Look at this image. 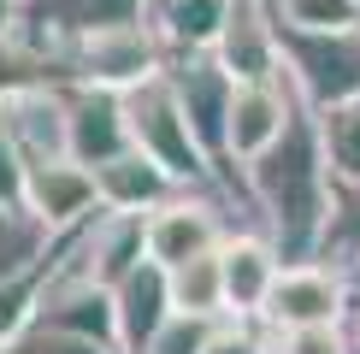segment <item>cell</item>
Wrapping results in <instances>:
<instances>
[{
  "instance_id": "obj_1",
  "label": "cell",
  "mask_w": 360,
  "mask_h": 354,
  "mask_svg": "<svg viewBox=\"0 0 360 354\" xmlns=\"http://www.w3.org/2000/svg\"><path fill=\"white\" fill-rule=\"evenodd\" d=\"M243 189L254 206V230L272 236V248L290 260H319L325 242V218H331V159H325V136H319V118L307 107L290 118V130L266 148L260 159H248Z\"/></svg>"
},
{
  "instance_id": "obj_2",
  "label": "cell",
  "mask_w": 360,
  "mask_h": 354,
  "mask_svg": "<svg viewBox=\"0 0 360 354\" xmlns=\"http://www.w3.org/2000/svg\"><path fill=\"white\" fill-rule=\"evenodd\" d=\"M172 65V48L160 41V29L148 18H124V24H101L77 36L65 48V83H89V88H112L130 95L136 83L160 77Z\"/></svg>"
},
{
  "instance_id": "obj_3",
  "label": "cell",
  "mask_w": 360,
  "mask_h": 354,
  "mask_svg": "<svg viewBox=\"0 0 360 354\" xmlns=\"http://www.w3.org/2000/svg\"><path fill=\"white\" fill-rule=\"evenodd\" d=\"M124 118H130V142H136L148 159H160V166H166L184 189L219 183V166L207 159V148L195 142V130H189L184 107H177L166 71H160V77H148V83H136V88L124 95Z\"/></svg>"
},
{
  "instance_id": "obj_4",
  "label": "cell",
  "mask_w": 360,
  "mask_h": 354,
  "mask_svg": "<svg viewBox=\"0 0 360 354\" xmlns=\"http://www.w3.org/2000/svg\"><path fill=\"white\" fill-rule=\"evenodd\" d=\"M283 36V83L307 112L342 107L360 95V24L349 29H278Z\"/></svg>"
},
{
  "instance_id": "obj_5",
  "label": "cell",
  "mask_w": 360,
  "mask_h": 354,
  "mask_svg": "<svg viewBox=\"0 0 360 354\" xmlns=\"http://www.w3.org/2000/svg\"><path fill=\"white\" fill-rule=\"evenodd\" d=\"M354 295L337 260H290L266 295V331H302V324H349Z\"/></svg>"
},
{
  "instance_id": "obj_6",
  "label": "cell",
  "mask_w": 360,
  "mask_h": 354,
  "mask_svg": "<svg viewBox=\"0 0 360 354\" xmlns=\"http://www.w3.org/2000/svg\"><path fill=\"white\" fill-rule=\"evenodd\" d=\"M166 83H172V95H177V107H184V118H189L195 142H201L207 159L224 171V130H231L236 77L213 59V48H207V53H172Z\"/></svg>"
},
{
  "instance_id": "obj_7",
  "label": "cell",
  "mask_w": 360,
  "mask_h": 354,
  "mask_svg": "<svg viewBox=\"0 0 360 354\" xmlns=\"http://www.w3.org/2000/svg\"><path fill=\"white\" fill-rule=\"evenodd\" d=\"M12 142H18L24 166L41 159H71V83H24L0 95Z\"/></svg>"
},
{
  "instance_id": "obj_8",
  "label": "cell",
  "mask_w": 360,
  "mask_h": 354,
  "mask_svg": "<svg viewBox=\"0 0 360 354\" xmlns=\"http://www.w3.org/2000/svg\"><path fill=\"white\" fill-rule=\"evenodd\" d=\"M148 0H24L18 12V29L12 36H24L36 53H48L59 65V77H65V48L77 36L101 24H124V18H142Z\"/></svg>"
},
{
  "instance_id": "obj_9",
  "label": "cell",
  "mask_w": 360,
  "mask_h": 354,
  "mask_svg": "<svg viewBox=\"0 0 360 354\" xmlns=\"http://www.w3.org/2000/svg\"><path fill=\"white\" fill-rule=\"evenodd\" d=\"M295 112H302V100H295V88L283 77L236 83V95H231V130H224V166H248V159H260L266 148L290 130Z\"/></svg>"
},
{
  "instance_id": "obj_10",
  "label": "cell",
  "mask_w": 360,
  "mask_h": 354,
  "mask_svg": "<svg viewBox=\"0 0 360 354\" xmlns=\"http://www.w3.org/2000/svg\"><path fill=\"white\" fill-rule=\"evenodd\" d=\"M24 213H36L53 236L89 225L101 213V189H95V171L77 166V159H41V166L24 171Z\"/></svg>"
},
{
  "instance_id": "obj_11",
  "label": "cell",
  "mask_w": 360,
  "mask_h": 354,
  "mask_svg": "<svg viewBox=\"0 0 360 354\" xmlns=\"http://www.w3.org/2000/svg\"><path fill=\"white\" fill-rule=\"evenodd\" d=\"M213 59L236 83L283 77V36H278L272 6H266V0H236L224 29H219V41H213Z\"/></svg>"
},
{
  "instance_id": "obj_12",
  "label": "cell",
  "mask_w": 360,
  "mask_h": 354,
  "mask_svg": "<svg viewBox=\"0 0 360 354\" xmlns=\"http://www.w3.org/2000/svg\"><path fill=\"white\" fill-rule=\"evenodd\" d=\"M224 260V307H231V319H260L266 313V295H272L278 272H283V254L272 248V236L266 230H231L219 248Z\"/></svg>"
},
{
  "instance_id": "obj_13",
  "label": "cell",
  "mask_w": 360,
  "mask_h": 354,
  "mask_svg": "<svg viewBox=\"0 0 360 354\" xmlns=\"http://www.w3.org/2000/svg\"><path fill=\"white\" fill-rule=\"evenodd\" d=\"M124 148H136L130 142V118H124V95L71 83V159L95 171L107 159H118Z\"/></svg>"
},
{
  "instance_id": "obj_14",
  "label": "cell",
  "mask_w": 360,
  "mask_h": 354,
  "mask_svg": "<svg viewBox=\"0 0 360 354\" xmlns=\"http://www.w3.org/2000/svg\"><path fill=\"white\" fill-rule=\"evenodd\" d=\"M112 301H118V348L124 354H142L154 343V331L177 313L172 307V277H166V266H154V260H142L136 272L118 277Z\"/></svg>"
},
{
  "instance_id": "obj_15",
  "label": "cell",
  "mask_w": 360,
  "mask_h": 354,
  "mask_svg": "<svg viewBox=\"0 0 360 354\" xmlns=\"http://www.w3.org/2000/svg\"><path fill=\"white\" fill-rule=\"evenodd\" d=\"M95 189H101V206H112V213H154V206L172 201L184 183H177L160 159H148L142 148H124L118 159L95 166Z\"/></svg>"
},
{
  "instance_id": "obj_16",
  "label": "cell",
  "mask_w": 360,
  "mask_h": 354,
  "mask_svg": "<svg viewBox=\"0 0 360 354\" xmlns=\"http://www.w3.org/2000/svg\"><path fill=\"white\" fill-rule=\"evenodd\" d=\"M231 6L236 0H148L142 18L160 29V41L172 53H207L231 18Z\"/></svg>"
},
{
  "instance_id": "obj_17",
  "label": "cell",
  "mask_w": 360,
  "mask_h": 354,
  "mask_svg": "<svg viewBox=\"0 0 360 354\" xmlns=\"http://www.w3.org/2000/svg\"><path fill=\"white\" fill-rule=\"evenodd\" d=\"M172 307L177 313H195V319H231V307H224V260L219 248L213 254H195L184 266H172Z\"/></svg>"
},
{
  "instance_id": "obj_18",
  "label": "cell",
  "mask_w": 360,
  "mask_h": 354,
  "mask_svg": "<svg viewBox=\"0 0 360 354\" xmlns=\"http://www.w3.org/2000/svg\"><path fill=\"white\" fill-rule=\"evenodd\" d=\"M53 248H59V242H53ZM53 248H48L36 266H24L18 277H6V284H0V354L18 343L30 324H36L41 295H48V277H53Z\"/></svg>"
},
{
  "instance_id": "obj_19",
  "label": "cell",
  "mask_w": 360,
  "mask_h": 354,
  "mask_svg": "<svg viewBox=\"0 0 360 354\" xmlns=\"http://www.w3.org/2000/svg\"><path fill=\"white\" fill-rule=\"evenodd\" d=\"M59 236L41 225L36 213H24V206H0V284L6 277H18L24 266H36Z\"/></svg>"
},
{
  "instance_id": "obj_20",
  "label": "cell",
  "mask_w": 360,
  "mask_h": 354,
  "mask_svg": "<svg viewBox=\"0 0 360 354\" xmlns=\"http://www.w3.org/2000/svg\"><path fill=\"white\" fill-rule=\"evenodd\" d=\"M319 260H360V177H331V218H325Z\"/></svg>"
},
{
  "instance_id": "obj_21",
  "label": "cell",
  "mask_w": 360,
  "mask_h": 354,
  "mask_svg": "<svg viewBox=\"0 0 360 354\" xmlns=\"http://www.w3.org/2000/svg\"><path fill=\"white\" fill-rule=\"evenodd\" d=\"M319 118V136H325V159H331L337 177H360V95L342 100V107L313 112Z\"/></svg>"
},
{
  "instance_id": "obj_22",
  "label": "cell",
  "mask_w": 360,
  "mask_h": 354,
  "mask_svg": "<svg viewBox=\"0 0 360 354\" xmlns=\"http://www.w3.org/2000/svg\"><path fill=\"white\" fill-rule=\"evenodd\" d=\"M6 354H124V348H118V343H101V336L59 331V324H41V319H36Z\"/></svg>"
},
{
  "instance_id": "obj_23",
  "label": "cell",
  "mask_w": 360,
  "mask_h": 354,
  "mask_svg": "<svg viewBox=\"0 0 360 354\" xmlns=\"http://www.w3.org/2000/svg\"><path fill=\"white\" fill-rule=\"evenodd\" d=\"M278 336L266 331V319H219L207 331V348L201 354H272Z\"/></svg>"
},
{
  "instance_id": "obj_24",
  "label": "cell",
  "mask_w": 360,
  "mask_h": 354,
  "mask_svg": "<svg viewBox=\"0 0 360 354\" xmlns=\"http://www.w3.org/2000/svg\"><path fill=\"white\" fill-rule=\"evenodd\" d=\"M278 348L272 354H354L349 324H302V331H272Z\"/></svg>"
},
{
  "instance_id": "obj_25",
  "label": "cell",
  "mask_w": 360,
  "mask_h": 354,
  "mask_svg": "<svg viewBox=\"0 0 360 354\" xmlns=\"http://www.w3.org/2000/svg\"><path fill=\"white\" fill-rule=\"evenodd\" d=\"M219 319H195V313H172L166 324L154 331V343L142 354H201L207 348V331H213Z\"/></svg>"
},
{
  "instance_id": "obj_26",
  "label": "cell",
  "mask_w": 360,
  "mask_h": 354,
  "mask_svg": "<svg viewBox=\"0 0 360 354\" xmlns=\"http://www.w3.org/2000/svg\"><path fill=\"white\" fill-rule=\"evenodd\" d=\"M24 154H18V142H12V130H6V118H0V206H18L24 201Z\"/></svg>"
},
{
  "instance_id": "obj_27",
  "label": "cell",
  "mask_w": 360,
  "mask_h": 354,
  "mask_svg": "<svg viewBox=\"0 0 360 354\" xmlns=\"http://www.w3.org/2000/svg\"><path fill=\"white\" fill-rule=\"evenodd\" d=\"M18 12H24V0H0V41L18 29Z\"/></svg>"
},
{
  "instance_id": "obj_28",
  "label": "cell",
  "mask_w": 360,
  "mask_h": 354,
  "mask_svg": "<svg viewBox=\"0 0 360 354\" xmlns=\"http://www.w3.org/2000/svg\"><path fill=\"white\" fill-rule=\"evenodd\" d=\"M342 272H349V295H354V307H360V260H349Z\"/></svg>"
},
{
  "instance_id": "obj_29",
  "label": "cell",
  "mask_w": 360,
  "mask_h": 354,
  "mask_svg": "<svg viewBox=\"0 0 360 354\" xmlns=\"http://www.w3.org/2000/svg\"><path fill=\"white\" fill-rule=\"evenodd\" d=\"M349 343L360 348V307H354V313H349Z\"/></svg>"
},
{
  "instance_id": "obj_30",
  "label": "cell",
  "mask_w": 360,
  "mask_h": 354,
  "mask_svg": "<svg viewBox=\"0 0 360 354\" xmlns=\"http://www.w3.org/2000/svg\"><path fill=\"white\" fill-rule=\"evenodd\" d=\"M354 354H360V348H354Z\"/></svg>"
}]
</instances>
